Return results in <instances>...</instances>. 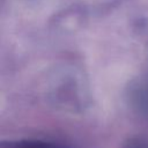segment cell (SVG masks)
I'll use <instances>...</instances> for the list:
<instances>
[{
    "mask_svg": "<svg viewBox=\"0 0 148 148\" xmlns=\"http://www.w3.org/2000/svg\"><path fill=\"white\" fill-rule=\"evenodd\" d=\"M0 148H65L58 143L42 141V140H18V141H2Z\"/></svg>",
    "mask_w": 148,
    "mask_h": 148,
    "instance_id": "1",
    "label": "cell"
},
{
    "mask_svg": "<svg viewBox=\"0 0 148 148\" xmlns=\"http://www.w3.org/2000/svg\"><path fill=\"white\" fill-rule=\"evenodd\" d=\"M120 148H148V136L132 135L121 143Z\"/></svg>",
    "mask_w": 148,
    "mask_h": 148,
    "instance_id": "2",
    "label": "cell"
}]
</instances>
